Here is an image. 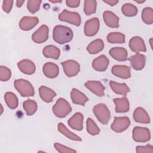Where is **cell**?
<instances>
[{
  "instance_id": "obj_1",
  "label": "cell",
  "mask_w": 153,
  "mask_h": 153,
  "mask_svg": "<svg viewBox=\"0 0 153 153\" xmlns=\"http://www.w3.org/2000/svg\"><path fill=\"white\" fill-rule=\"evenodd\" d=\"M53 38L59 44H65L69 42L73 38L72 29L63 25L56 26L53 30Z\"/></svg>"
},
{
  "instance_id": "obj_2",
  "label": "cell",
  "mask_w": 153,
  "mask_h": 153,
  "mask_svg": "<svg viewBox=\"0 0 153 153\" xmlns=\"http://www.w3.org/2000/svg\"><path fill=\"white\" fill-rule=\"evenodd\" d=\"M14 85L16 90L23 97L33 96L35 94L33 87L27 80L24 79H16L14 82Z\"/></svg>"
},
{
  "instance_id": "obj_3",
  "label": "cell",
  "mask_w": 153,
  "mask_h": 153,
  "mask_svg": "<svg viewBox=\"0 0 153 153\" xmlns=\"http://www.w3.org/2000/svg\"><path fill=\"white\" fill-rule=\"evenodd\" d=\"M52 109L54 114L59 118H64L72 111L70 104L63 98H59L53 106Z\"/></svg>"
},
{
  "instance_id": "obj_4",
  "label": "cell",
  "mask_w": 153,
  "mask_h": 153,
  "mask_svg": "<svg viewBox=\"0 0 153 153\" xmlns=\"http://www.w3.org/2000/svg\"><path fill=\"white\" fill-rule=\"evenodd\" d=\"M93 112L98 121L102 124H107L111 118V113L106 105L99 103L93 108Z\"/></svg>"
},
{
  "instance_id": "obj_5",
  "label": "cell",
  "mask_w": 153,
  "mask_h": 153,
  "mask_svg": "<svg viewBox=\"0 0 153 153\" xmlns=\"http://www.w3.org/2000/svg\"><path fill=\"white\" fill-rule=\"evenodd\" d=\"M132 138L137 142H146L151 139V133L146 127L136 126L132 131Z\"/></svg>"
},
{
  "instance_id": "obj_6",
  "label": "cell",
  "mask_w": 153,
  "mask_h": 153,
  "mask_svg": "<svg viewBox=\"0 0 153 153\" xmlns=\"http://www.w3.org/2000/svg\"><path fill=\"white\" fill-rule=\"evenodd\" d=\"M59 19L60 21L71 23L76 26H79L81 25L80 15L76 12L69 11L66 9L59 14Z\"/></svg>"
},
{
  "instance_id": "obj_7",
  "label": "cell",
  "mask_w": 153,
  "mask_h": 153,
  "mask_svg": "<svg viewBox=\"0 0 153 153\" xmlns=\"http://www.w3.org/2000/svg\"><path fill=\"white\" fill-rule=\"evenodd\" d=\"M130 125V120L127 117H115L111 126L112 130L117 133L125 131Z\"/></svg>"
},
{
  "instance_id": "obj_8",
  "label": "cell",
  "mask_w": 153,
  "mask_h": 153,
  "mask_svg": "<svg viewBox=\"0 0 153 153\" xmlns=\"http://www.w3.org/2000/svg\"><path fill=\"white\" fill-rule=\"evenodd\" d=\"M65 75L68 77L76 75L80 71L79 64L74 60H68L61 63Z\"/></svg>"
},
{
  "instance_id": "obj_9",
  "label": "cell",
  "mask_w": 153,
  "mask_h": 153,
  "mask_svg": "<svg viewBox=\"0 0 153 153\" xmlns=\"http://www.w3.org/2000/svg\"><path fill=\"white\" fill-rule=\"evenodd\" d=\"M99 27L100 23L98 18L94 17L88 20L84 25V33L87 36H93L98 32Z\"/></svg>"
},
{
  "instance_id": "obj_10",
  "label": "cell",
  "mask_w": 153,
  "mask_h": 153,
  "mask_svg": "<svg viewBox=\"0 0 153 153\" xmlns=\"http://www.w3.org/2000/svg\"><path fill=\"white\" fill-rule=\"evenodd\" d=\"M49 29L47 25L41 26L32 35V41L36 44L45 42L48 38Z\"/></svg>"
},
{
  "instance_id": "obj_11",
  "label": "cell",
  "mask_w": 153,
  "mask_h": 153,
  "mask_svg": "<svg viewBox=\"0 0 153 153\" xmlns=\"http://www.w3.org/2000/svg\"><path fill=\"white\" fill-rule=\"evenodd\" d=\"M128 45L131 50L136 53L139 52H145L146 51V45L143 39L137 36L132 37L128 43Z\"/></svg>"
},
{
  "instance_id": "obj_12",
  "label": "cell",
  "mask_w": 153,
  "mask_h": 153,
  "mask_svg": "<svg viewBox=\"0 0 153 153\" xmlns=\"http://www.w3.org/2000/svg\"><path fill=\"white\" fill-rule=\"evenodd\" d=\"M111 72L114 75L122 79H127L131 76L130 68L126 65H114Z\"/></svg>"
},
{
  "instance_id": "obj_13",
  "label": "cell",
  "mask_w": 153,
  "mask_h": 153,
  "mask_svg": "<svg viewBox=\"0 0 153 153\" xmlns=\"http://www.w3.org/2000/svg\"><path fill=\"white\" fill-rule=\"evenodd\" d=\"M84 85L97 96L102 97L104 96L105 87L100 81H88L84 84Z\"/></svg>"
},
{
  "instance_id": "obj_14",
  "label": "cell",
  "mask_w": 153,
  "mask_h": 153,
  "mask_svg": "<svg viewBox=\"0 0 153 153\" xmlns=\"http://www.w3.org/2000/svg\"><path fill=\"white\" fill-rule=\"evenodd\" d=\"M128 59L130 61L132 68L136 71L142 70L145 66L146 57L145 56L142 54L136 53V54L130 56Z\"/></svg>"
},
{
  "instance_id": "obj_15",
  "label": "cell",
  "mask_w": 153,
  "mask_h": 153,
  "mask_svg": "<svg viewBox=\"0 0 153 153\" xmlns=\"http://www.w3.org/2000/svg\"><path fill=\"white\" fill-rule=\"evenodd\" d=\"M83 120L82 114L80 112H76L69 119L68 124L72 129L80 131L83 128Z\"/></svg>"
},
{
  "instance_id": "obj_16",
  "label": "cell",
  "mask_w": 153,
  "mask_h": 153,
  "mask_svg": "<svg viewBox=\"0 0 153 153\" xmlns=\"http://www.w3.org/2000/svg\"><path fill=\"white\" fill-rule=\"evenodd\" d=\"M39 22L37 17L24 16L19 22V27L23 30H29L33 28Z\"/></svg>"
},
{
  "instance_id": "obj_17",
  "label": "cell",
  "mask_w": 153,
  "mask_h": 153,
  "mask_svg": "<svg viewBox=\"0 0 153 153\" xmlns=\"http://www.w3.org/2000/svg\"><path fill=\"white\" fill-rule=\"evenodd\" d=\"M17 66L22 73L26 75H32L34 74L36 70L34 63L29 59H23L19 62Z\"/></svg>"
},
{
  "instance_id": "obj_18",
  "label": "cell",
  "mask_w": 153,
  "mask_h": 153,
  "mask_svg": "<svg viewBox=\"0 0 153 153\" xmlns=\"http://www.w3.org/2000/svg\"><path fill=\"white\" fill-rule=\"evenodd\" d=\"M103 18L105 24L112 28H118L119 27V18L113 12L105 11L103 14Z\"/></svg>"
},
{
  "instance_id": "obj_19",
  "label": "cell",
  "mask_w": 153,
  "mask_h": 153,
  "mask_svg": "<svg viewBox=\"0 0 153 153\" xmlns=\"http://www.w3.org/2000/svg\"><path fill=\"white\" fill-rule=\"evenodd\" d=\"M109 65V60L105 55H100L94 59L92 62L93 68L99 72H103L106 70Z\"/></svg>"
},
{
  "instance_id": "obj_20",
  "label": "cell",
  "mask_w": 153,
  "mask_h": 153,
  "mask_svg": "<svg viewBox=\"0 0 153 153\" xmlns=\"http://www.w3.org/2000/svg\"><path fill=\"white\" fill-rule=\"evenodd\" d=\"M133 118L137 123L148 124L150 123V117L145 111L142 107H137L133 112Z\"/></svg>"
},
{
  "instance_id": "obj_21",
  "label": "cell",
  "mask_w": 153,
  "mask_h": 153,
  "mask_svg": "<svg viewBox=\"0 0 153 153\" xmlns=\"http://www.w3.org/2000/svg\"><path fill=\"white\" fill-rule=\"evenodd\" d=\"M42 71L45 76L49 78H54L59 73V66L53 63L48 62L44 65Z\"/></svg>"
},
{
  "instance_id": "obj_22",
  "label": "cell",
  "mask_w": 153,
  "mask_h": 153,
  "mask_svg": "<svg viewBox=\"0 0 153 153\" xmlns=\"http://www.w3.org/2000/svg\"><path fill=\"white\" fill-rule=\"evenodd\" d=\"M110 56L115 60L120 62H124L127 60V51L123 47H113L109 51Z\"/></svg>"
},
{
  "instance_id": "obj_23",
  "label": "cell",
  "mask_w": 153,
  "mask_h": 153,
  "mask_svg": "<svg viewBox=\"0 0 153 153\" xmlns=\"http://www.w3.org/2000/svg\"><path fill=\"white\" fill-rule=\"evenodd\" d=\"M115 105V111L118 113H124L128 111L130 104L127 98L123 96L121 98H115L113 99Z\"/></svg>"
},
{
  "instance_id": "obj_24",
  "label": "cell",
  "mask_w": 153,
  "mask_h": 153,
  "mask_svg": "<svg viewBox=\"0 0 153 153\" xmlns=\"http://www.w3.org/2000/svg\"><path fill=\"white\" fill-rule=\"evenodd\" d=\"M71 98L74 103L82 106H84L85 103L88 100V97L84 93L75 88L71 92Z\"/></svg>"
},
{
  "instance_id": "obj_25",
  "label": "cell",
  "mask_w": 153,
  "mask_h": 153,
  "mask_svg": "<svg viewBox=\"0 0 153 153\" xmlns=\"http://www.w3.org/2000/svg\"><path fill=\"white\" fill-rule=\"evenodd\" d=\"M39 93L41 99L47 103L51 102L56 96V93L54 90L44 85L39 88Z\"/></svg>"
},
{
  "instance_id": "obj_26",
  "label": "cell",
  "mask_w": 153,
  "mask_h": 153,
  "mask_svg": "<svg viewBox=\"0 0 153 153\" xmlns=\"http://www.w3.org/2000/svg\"><path fill=\"white\" fill-rule=\"evenodd\" d=\"M109 85L112 91L118 94L126 96L128 92L130 91V88L126 83H118L114 81L109 82Z\"/></svg>"
},
{
  "instance_id": "obj_27",
  "label": "cell",
  "mask_w": 153,
  "mask_h": 153,
  "mask_svg": "<svg viewBox=\"0 0 153 153\" xmlns=\"http://www.w3.org/2000/svg\"><path fill=\"white\" fill-rule=\"evenodd\" d=\"M42 54L47 58L58 59L60 55V51L59 48L56 46L53 45H48L44 48L42 50Z\"/></svg>"
},
{
  "instance_id": "obj_28",
  "label": "cell",
  "mask_w": 153,
  "mask_h": 153,
  "mask_svg": "<svg viewBox=\"0 0 153 153\" xmlns=\"http://www.w3.org/2000/svg\"><path fill=\"white\" fill-rule=\"evenodd\" d=\"M104 48V42L100 39H97L91 42L87 47V50L91 54H95L101 51Z\"/></svg>"
},
{
  "instance_id": "obj_29",
  "label": "cell",
  "mask_w": 153,
  "mask_h": 153,
  "mask_svg": "<svg viewBox=\"0 0 153 153\" xmlns=\"http://www.w3.org/2000/svg\"><path fill=\"white\" fill-rule=\"evenodd\" d=\"M4 99L8 107L10 109H16L19 105L18 98L12 92H7L4 95Z\"/></svg>"
},
{
  "instance_id": "obj_30",
  "label": "cell",
  "mask_w": 153,
  "mask_h": 153,
  "mask_svg": "<svg viewBox=\"0 0 153 153\" xmlns=\"http://www.w3.org/2000/svg\"><path fill=\"white\" fill-rule=\"evenodd\" d=\"M57 127H58V130L61 133H62L63 135H65L66 137L69 138V139L72 140H75V141H81L82 140V139L80 137H79L76 134H74V133L71 132V131H69L66 127V126L64 125L63 123H59L58 124Z\"/></svg>"
},
{
  "instance_id": "obj_31",
  "label": "cell",
  "mask_w": 153,
  "mask_h": 153,
  "mask_svg": "<svg viewBox=\"0 0 153 153\" xmlns=\"http://www.w3.org/2000/svg\"><path fill=\"white\" fill-rule=\"evenodd\" d=\"M125 35L121 32H111L107 36V41L111 44H123L125 42Z\"/></svg>"
},
{
  "instance_id": "obj_32",
  "label": "cell",
  "mask_w": 153,
  "mask_h": 153,
  "mask_svg": "<svg viewBox=\"0 0 153 153\" xmlns=\"http://www.w3.org/2000/svg\"><path fill=\"white\" fill-rule=\"evenodd\" d=\"M23 107L27 115H32L36 112L38 105L35 100L28 99L23 103Z\"/></svg>"
},
{
  "instance_id": "obj_33",
  "label": "cell",
  "mask_w": 153,
  "mask_h": 153,
  "mask_svg": "<svg viewBox=\"0 0 153 153\" xmlns=\"http://www.w3.org/2000/svg\"><path fill=\"white\" fill-rule=\"evenodd\" d=\"M121 11L123 14L127 17H133L137 14V8L132 4L127 3L122 6Z\"/></svg>"
},
{
  "instance_id": "obj_34",
  "label": "cell",
  "mask_w": 153,
  "mask_h": 153,
  "mask_svg": "<svg viewBox=\"0 0 153 153\" xmlns=\"http://www.w3.org/2000/svg\"><path fill=\"white\" fill-rule=\"evenodd\" d=\"M142 21L147 24L151 25L153 23V10L151 7H145L142 11Z\"/></svg>"
},
{
  "instance_id": "obj_35",
  "label": "cell",
  "mask_w": 153,
  "mask_h": 153,
  "mask_svg": "<svg viewBox=\"0 0 153 153\" xmlns=\"http://www.w3.org/2000/svg\"><path fill=\"white\" fill-rule=\"evenodd\" d=\"M97 7V2L94 0L84 1V11L87 16L96 13Z\"/></svg>"
},
{
  "instance_id": "obj_36",
  "label": "cell",
  "mask_w": 153,
  "mask_h": 153,
  "mask_svg": "<svg viewBox=\"0 0 153 153\" xmlns=\"http://www.w3.org/2000/svg\"><path fill=\"white\" fill-rule=\"evenodd\" d=\"M86 123H87V130L90 134L94 136L99 134L100 129L99 127L96 125V124L91 118H87Z\"/></svg>"
},
{
  "instance_id": "obj_37",
  "label": "cell",
  "mask_w": 153,
  "mask_h": 153,
  "mask_svg": "<svg viewBox=\"0 0 153 153\" xmlns=\"http://www.w3.org/2000/svg\"><path fill=\"white\" fill-rule=\"evenodd\" d=\"M41 2L39 0H29L27 2V8L32 14H34L39 10Z\"/></svg>"
},
{
  "instance_id": "obj_38",
  "label": "cell",
  "mask_w": 153,
  "mask_h": 153,
  "mask_svg": "<svg viewBox=\"0 0 153 153\" xmlns=\"http://www.w3.org/2000/svg\"><path fill=\"white\" fill-rule=\"evenodd\" d=\"M11 76V70L6 66H0V80L1 81H7L9 80Z\"/></svg>"
},
{
  "instance_id": "obj_39",
  "label": "cell",
  "mask_w": 153,
  "mask_h": 153,
  "mask_svg": "<svg viewBox=\"0 0 153 153\" xmlns=\"http://www.w3.org/2000/svg\"><path fill=\"white\" fill-rule=\"evenodd\" d=\"M54 146L56 148V149L59 152L61 153H69V152H76V151L72 148H70L69 147H67L65 145H63L59 143H55L54 144Z\"/></svg>"
},
{
  "instance_id": "obj_40",
  "label": "cell",
  "mask_w": 153,
  "mask_h": 153,
  "mask_svg": "<svg viewBox=\"0 0 153 153\" xmlns=\"http://www.w3.org/2000/svg\"><path fill=\"white\" fill-rule=\"evenodd\" d=\"M136 151L137 153H152L153 152V147L151 145H147L146 146H137L136 148Z\"/></svg>"
},
{
  "instance_id": "obj_41",
  "label": "cell",
  "mask_w": 153,
  "mask_h": 153,
  "mask_svg": "<svg viewBox=\"0 0 153 153\" xmlns=\"http://www.w3.org/2000/svg\"><path fill=\"white\" fill-rule=\"evenodd\" d=\"M13 1L12 0H8V1H4L2 2V9L4 11H5L7 13H9L13 7Z\"/></svg>"
},
{
  "instance_id": "obj_42",
  "label": "cell",
  "mask_w": 153,
  "mask_h": 153,
  "mask_svg": "<svg viewBox=\"0 0 153 153\" xmlns=\"http://www.w3.org/2000/svg\"><path fill=\"white\" fill-rule=\"evenodd\" d=\"M66 5L71 8H76L79 5L80 1L79 0H67L66 1Z\"/></svg>"
},
{
  "instance_id": "obj_43",
  "label": "cell",
  "mask_w": 153,
  "mask_h": 153,
  "mask_svg": "<svg viewBox=\"0 0 153 153\" xmlns=\"http://www.w3.org/2000/svg\"><path fill=\"white\" fill-rule=\"evenodd\" d=\"M105 3L108 4V5L111 6H114L115 5L118 3V1H114V0H103V1Z\"/></svg>"
},
{
  "instance_id": "obj_44",
  "label": "cell",
  "mask_w": 153,
  "mask_h": 153,
  "mask_svg": "<svg viewBox=\"0 0 153 153\" xmlns=\"http://www.w3.org/2000/svg\"><path fill=\"white\" fill-rule=\"evenodd\" d=\"M25 2V0L24 1H17L16 2V5L17 7L20 8L22 6L23 4Z\"/></svg>"
},
{
  "instance_id": "obj_45",
  "label": "cell",
  "mask_w": 153,
  "mask_h": 153,
  "mask_svg": "<svg viewBox=\"0 0 153 153\" xmlns=\"http://www.w3.org/2000/svg\"><path fill=\"white\" fill-rule=\"evenodd\" d=\"M50 1L51 2H52V3H58V2H59V3H60V2H62L61 1H51V0H50Z\"/></svg>"
},
{
  "instance_id": "obj_46",
  "label": "cell",
  "mask_w": 153,
  "mask_h": 153,
  "mask_svg": "<svg viewBox=\"0 0 153 153\" xmlns=\"http://www.w3.org/2000/svg\"><path fill=\"white\" fill-rule=\"evenodd\" d=\"M152 38H151L150 39V40H149V42H150V44H151V48H152Z\"/></svg>"
},
{
  "instance_id": "obj_47",
  "label": "cell",
  "mask_w": 153,
  "mask_h": 153,
  "mask_svg": "<svg viewBox=\"0 0 153 153\" xmlns=\"http://www.w3.org/2000/svg\"><path fill=\"white\" fill-rule=\"evenodd\" d=\"M136 2L139 3V4H140V3H143L145 2V1H136Z\"/></svg>"
},
{
  "instance_id": "obj_48",
  "label": "cell",
  "mask_w": 153,
  "mask_h": 153,
  "mask_svg": "<svg viewBox=\"0 0 153 153\" xmlns=\"http://www.w3.org/2000/svg\"><path fill=\"white\" fill-rule=\"evenodd\" d=\"M1 114L2 113V111H3V108H2V105H1Z\"/></svg>"
}]
</instances>
